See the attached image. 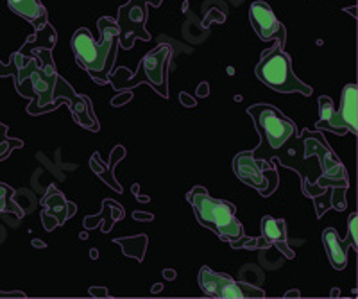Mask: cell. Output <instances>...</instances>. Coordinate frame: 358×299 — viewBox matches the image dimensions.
<instances>
[{"label": "cell", "mask_w": 358, "mask_h": 299, "mask_svg": "<svg viewBox=\"0 0 358 299\" xmlns=\"http://www.w3.org/2000/svg\"><path fill=\"white\" fill-rule=\"evenodd\" d=\"M2 75H13L18 94L31 99L29 115H43L62 104L52 99L57 70L49 49H38L34 58H25L24 54L15 52L9 65L0 63V78Z\"/></svg>", "instance_id": "cell-1"}, {"label": "cell", "mask_w": 358, "mask_h": 299, "mask_svg": "<svg viewBox=\"0 0 358 299\" xmlns=\"http://www.w3.org/2000/svg\"><path fill=\"white\" fill-rule=\"evenodd\" d=\"M274 156L281 167L292 168L301 176L303 194L308 192L310 187L319 180L326 168L331 167L338 160L328 142L321 135L308 129H305L301 136H290L285 144L274 152Z\"/></svg>", "instance_id": "cell-2"}, {"label": "cell", "mask_w": 358, "mask_h": 299, "mask_svg": "<svg viewBox=\"0 0 358 299\" xmlns=\"http://www.w3.org/2000/svg\"><path fill=\"white\" fill-rule=\"evenodd\" d=\"M101 41H95L92 33L85 27L73 33L72 45L76 61L83 66L99 85H106L115 66L118 50V25L113 18H99Z\"/></svg>", "instance_id": "cell-3"}, {"label": "cell", "mask_w": 358, "mask_h": 299, "mask_svg": "<svg viewBox=\"0 0 358 299\" xmlns=\"http://www.w3.org/2000/svg\"><path fill=\"white\" fill-rule=\"evenodd\" d=\"M187 199L194 208L197 222L203 228L212 230L220 240L233 244L244 237V226L236 219L235 206L231 203L215 199L204 187H194L187 194Z\"/></svg>", "instance_id": "cell-4"}, {"label": "cell", "mask_w": 358, "mask_h": 299, "mask_svg": "<svg viewBox=\"0 0 358 299\" xmlns=\"http://www.w3.org/2000/svg\"><path fill=\"white\" fill-rule=\"evenodd\" d=\"M172 47L169 43H159L155 50L147 52L140 61L138 68L134 74H131L127 68H122V74L126 79L108 78L117 92L131 90L140 85H149L159 97L169 99V63H171Z\"/></svg>", "instance_id": "cell-5"}, {"label": "cell", "mask_w": 358, "mask_h": 299, "mask_svg": "<svg viewBox=\"0 0 358 299\" xmlns=\"http://www.w3.org/2000/svg\"><path fill=\"white\" fill-rule=\"evenodd\" d=\"M248 113L260 135V144L252 149L255 158H260V160L273 158L274 152L285 144L290 136L296 135V124L271 104H255L248 108Z\"/></svg>", "instance_id": "cell-6"}, {"label": "cell", "mask_w": 358, "mask_h": 299, "mask_svg": "<svg viewBox=\"0 0 358 299\" xmlns=\"http://www.w3.org/2000/svg\"><path fill=\"white\" fill-rule=\"evenodd\" d=\"M255 72H257V78L271 90L280 92V94L312 95V88L299 81V78L294 74L292 61L280 43H274L271 49L264 50Z\"/></svg>", "instance_id": "cell-7"}, {"label": "cell", "mask_w": 358, "mask_h": 299, "mask_svg": "<svg viewBox=\"0 0 358 299\" xmlns=\"http://www.w3.org/2000/svg\"><path fill=\"white\" fill-rule=\"evenodd\" d=\"M233 173L242 183L258 190L262 197L273 196L280 184V174L268 160L255 158L252 151H242L233 158Z\"/></svg>", "instance_id": "cell-8"}, {"label": "cell", "mask_w": 358, "mask_h": 299, "mask_svg": "<svg viewBox=\"0 0 358 299\" xmlns=\"http://www.w3.org/2000/svg\"><path fill=\"white\" fill-rule=\"evenodd\" d=\"M149 20V9L143 0H129L127 4L118 8V47L131 50L134 41H149L151 34L147 33L145 24Z\"/></svg>", "instance_id": "cell-9"}, {"label": "cell", "mask_w": 358, "mask_h": 299, "mask_svg": "<svg viewBox=\"0 0 358 299\" xmlns=\"http://www.w3.org/2000/svg\"><path fill=\"white\" fill-rule=\"evenodd\" d=\"M199 285L208 298L222 299H244V298H265L262 289L252 287L249 283L235 282L231 276L220 275L210 267H201Z\"/></svg>", "instance_id": "cell-10"}, {"label": "cell", "mask_w": 358, "mask_h": 299, "mask_svg": "<svg viewBox=\"0 0 358 299\" xmlns=\"http://www.w3.org/2000/svg\"><path fill=\"white\" fill-rule=\"evenodd\" d=\"M52 99L54 101H65L69 104L70 111H72V117L76 120V124H79L81 127L88 129V131H99V120L95 117L94 104L90 101L86 95L78 94L70 87V82L65 81L62 75L57 74L56 82H54V90H52Z\"/></svg>", "instance_id": "cell-11"}, {"label": "cell", "mask_w": 358, "mask_h": 299, "mask_svg": "<svg viewBox=\"0 0 358 299\" xmlns=\"http://www.w3.org/2000/svg\"><path fill=\"white\" fill-rule=\"evenodd\" d=\"M358 90L357 85L351 82L346 85L341 95V104H338V110H334V115L328 122L324 124L321 131H331L337 133V135L344 136L348 131H351L353 135H357L358 131Z\"/></svg>", "instance_id": "cell-12"}, {"label": "cell", "mask_w": 358, "mask_h": 299, "mask_svg": "<svg viewBox=\"0 0 358 299\" xmlns=\"http://www.w3.org/2000/svg\"><path fill=\"white\" fill-rule=\"evenodd\" d=\"M249 20H251L252 29H255V33L258 34L260 40L265 41L278 38V43L285 45V27L278 20L276 15H274V11L267 2H264V0L252 2L251 8H249Z\"/></svg>", "instance_id": "cell-13"}, {"label": "cell", "mask_w": 358, "mask_h": 299, "mask_svg": "<svg viewBox=\"0 0 358 299\" xmlns=\"http://www.w3.org/2000/svg\"><path fill=\"white\" fill-rule=\"evenodd\" d=\"M41 222H43L45 230L52 231L56 230L57 226H63L73 213H76V205L66 201V197L63 196L62 190H57L54 184H50L47 189V194L41 199Z\"/></svg>", "instance_id": "cell-14"}, {"label": "cell", "mask_w": 358, "mask_h": 299, "mask_svg": "<svg viewBox=\"0 0 358 299\" xmlns=\"http://www.w3.org/2000/svg\"><path fill=\"white\" fill-rule=\"evenodd\" d=\"M262 238L267 244V247L274 246L276 249H280V253L285 258L292 260L296 256V253L287 244V226L283 219H274L271 215H265L262 219Z\"/></svg>", "instance_id": "cell-15"}, {"label": "cell", "mask_w": 358, "mask_h": 299, "mask_svg": "<svg viewBox=\"0 0 358 299\" xmlns=\"http://www.w3.org/2000/svg\"><path fill=\"white\" fill-rule=\"evenodd\" d=\"M124 156H126V147H124V145H117V147L111 151L110 165L104 163V161L101 160L99 152H94V156L90 158V168H92V170H94V173L97 174V176L108 184V187H110V189H113L115 192H118V194L122 192V184L115 180L113 168H115V165L118 163V161L124 160Z\"/></svg>", "instance_id": "cell-16"}, {"label": "cell", "mask_w": 358, "mask_h": 299, "mask_svg": "<svg viewBox=\"0 0 358 299\" xmlns=\"http://www.w3.org/2000/svg\"><path fill=\"white\" fill-rule=\"evenodd\" d=\"M322 244H324L326 254L335 270H344L348 265V240H341L334 228L322 231Z\"/></svg>", "instance_id": "cell-17"}, {"label": "cell", "mask_w": 358, "mask_h": 299, "mask_svg": "<svg viewBox=\"0 0 358 299\" xmlns=\"http://www.w3.org/2000/svg\"><path fill=\"white\" fill-rule=\"evenodd\" d=\"M8 2L9 8L22 18H25L29 24H33L36 31L49 24L47 11H45L41 0H8Z\"/></svg>", "instance_id": "cell-18"}, {"label": "cell", "mask_w": 358, "mask_h": 299, "mask_svg": "<svg viewBox=\"0 0 358 299\" xmlns=\"http://www.w3.org/2000/svg\"><path fill=\"white\" fill-rule=\"evenodd\" d=\"M54 45H56V31H54V27L50 24H47L45 27H41V29H38L36 34H33V36H29L27 43H25L24 47H22L18 52L20 54H27L29 50L33 49H49L52 50Z\"/></svg>", "instance_id": "cell-19"}, {"label": "cell", "mask_w": 358, "mask_h": 299, "mask_svg": "<svg viewBox=\"0 0 358 299\" xmlns=\"http://www.w3.org/2000/svg\"><path fill=\"white\" fill-rule=\"evenodd\" d=\"M115 244L122 247L124 254L129 258L138 260L142 262L145 256L147 249V237L145 235H138V237H127V238H115Z\"/></svg>", "instance_id": "cell-20"}, {"label": "cell", "mask_w": 358, "mask_h": 299, "mask_svg": "<svg viewBox=\"0 0 358 299\" xmlns=\"http://www.w3.org/2000/svg\"><path fill=\"white\" fill-rule=\"evenodd\" d=\"M13 196H15V190L8 187V184L0 183V213L13 212L17 217L22 219L24 217V212L13 203Z\"/></svg>", "instance_id": "cell-21"}, {"label": "cell", "mask_w": 358, "mask_h": 299, "mask_svg": "<svg viewBox=\"0 0 358 299\" xmlns=\"http://www.w3.org/2000/svg\"><path fill=\"white\" fill-rule=\"evenodd\" d=\"M18 147H24V142L18 138H9L8 126H6V124H0V161L6 160V158Z\"/></svg>", "instance_id": "cell-22"}, {"label": "cell", "mask_w": 358, "mask_h": 299, "mask_svg": "<svg viewBox=\"0 0 358 299\" xmlns=\"http://www.w3.org/2000/svg\"><path fill=\"white\" fill-rule=\"evenodd\" d=\"M334 110H335V104L330 97H326V95L319 97V120H317L319 131H321L322 127H324V124L331 119Z\"/></svg>", "instance_id": "cell-23"}, {"label": "cell", "mask_w": 358, "mask_h": 299, "mask_svg": "<svg viewBox=\"0 0 358 299\" xmlns=\"http://www.w3.org/2000/svg\"><path fill=\"white\" fill-rule=\"evenodd\" d=\"M348 244L353 246V249L358 247V213L353 212L348 219Z\"/></svg>", "instance_id": "cell-24"}, {"label": "cell", "mask_w": 358, "mask_h": 299, "mask_svg": "<svg viewBox=\"0 0 358 299\" xmlns=\"http://www.w3.org/2000/svg\"><path fill=\"white\" fill-rule=\"evenodd\" d=\"M179 101H181V104H183L185 108H194V106H196V99H192L190 95L187 94V92H183V94H179Z\"/></svg>", "instance_id": "cell-25"}, {"label": "cell", "mask_w": 358, "mask_h": 299, "mask_svg": "<svg viewBox=\"0 0 358 299\" xmlns=\"http://www.w3.org/2000/svg\"><path fill=\"white\" fill-rule=\"evenodd\" d=\"M88 292L94 296V298H108V296H110L106 287H90Z\"/></svg>", "instance_id": "cell-26"}, {"label": "cell", "mask_w": 358, "mask_h": 299, "mask_svg": "<svg viewBox=\"0 0 358 299\" xmlns=\"http://www.w3.org/2000/svg\"><path fill=\"white\" fill-rule=\"evenodd\" d=\"M131 101V92H126V94H122V97H115L113 101H111V104L113 106H120V104H126Z\"/></svg>", "instance_id": "cell-27"}, {"label": "cell", "mask_w": 358, "mask_h": 299, "mask_svg": "<svg viewBox=\"0 0 358 299\" xmlns=\"http://www.w3.org/2000/svg\"><path fill=\"white\" fill-rule=\"evenodd\" d=\"M133 219H134V221H152V219H155V215H152V213L134 212L133 213Z\"/></svg>", "instance_id": "cell-28"}, {"label": "cell", "mask_w": 358, "mask_h": 299, "mask_svg": "<svg viewBox=\"0 0 358 299\" xmlns=\"http://www.w3.org/2000/svg\"><path fill=\"white\" fill-rule=\"evenodd\" d=\"M208 94H210V87H208V82H201L199 88H197V95H199V97H206Z\"/></svg>", "instance_id": "cell-29"}, {"label": "cell", "mask_w": 358, "mask_h": 299, "mask_svg": "<svg viewBox=\"0 0 358 299\" xmlns=\"http://www.w3.org/2000/svg\"><path fill=\"white\" fill-rule=\"evenodd\" d=\"M0 298H25L24 292H0Z\"/></svg>", "instance_id": "cell-30"}, {"label": "cell", "mask_w": 358, "mask_h": 299, "mask_svg": "<svg viewBox=\"0 0 358 299\" xmlns=\"http://www.w3.org/2000/svg\"><path fill=\"white\" fill-rule=\"evenodd\" d=\"M163 278L167 279V282H172V279H176V270L174 269H165V270H163Z\"/></svg>", "instance_id": "cell-31"}, {"label": "cell", "mask_w": 358, "mask_h": 299, "mask_svg": "<svg viewBox=\"0 0 358 299\" xmlns=\"http://www.w3.org/2000/svg\"><path fill=\"white\" fill-rule=\"evenodd\" d=\"M147 6H152V8H158V6H162L163 0H143Z\"/></svg>", "instance_id": "cell-32"}, {"label": "cell", "mask_w": 358, "mask_h": 299, "mask_svg": "<svg viewBox=\"0 0 358 299\" xmlns=\"http://www.w3.org/2000/svg\"><path fill=\"white\" fill-rule=\"evenodd\" d=\"M283 298H301V292L299 291H289Z\"/></svg>", "instance_id": "cell-33"}, {"label": "cell", "mask_w": 358, "mask_h": 299, "mask_svg": "<svg viewBox=\"0 0 358 299\" xmlns=\"http://www.w3.org/2000/svg\"><path fill=\"white\" fill-rule=\"evenodd\" d=\"M162 289H163V285H162V283H158V285H155V287H152V294H158V292L159 291H162Z\"/></svg>", "instance_id": "cell-34"}, {"label": "cell", "mask_w": 358, "mask_h": 299, "mask_svg": "<svg viewBox=\"0 0 358 299\" xmlns=\"http://www.w3.org/2000/svg\"><path fill=\"white\" fill-rule=\"evenodd\" d=\"M90 256H92V258H99V251L97 249H92V251H90Z\"/></svg>", "instance_id": "cell-35"}, {"label": "cell", "mask_w": 358, "mask_h": 299, "mask_svg": "<svg viewBox=\"0 0 358 299\" xmlns=\"http://www.w3.org/2000/svg\"><path fill=\"white\" fill-rule=\"evenodd\" d=\"M33 246L34 247H45V244H43V242H40V240H33Z\"/></svg>", "instance_id": "cell-36"}, {"label": "cell", "mask_w": 358, "mask_h": 299, "mask_svg": "<svg viewBox=\"0 0 358 299\" xmlns=\"http://www.w3.org/2000/svg\"><path fill=\"white\" fill-rule=\"evenodd\" d=\"M338 294H341V291H338V289H334V291H331V298H338Z\"/></svg>", "instance_id": "cell-37"}, {"label": "cell", "mask_w": 358, "mask_h": 299, "mask_svg": "<svg viewBox=\"0 0 358 299\" xmlns=\"http://www.w3.org/2000/svg\"><path fill=\"white\" fill-rule=\"evenodd\" d=\"M136 199H138V201H142V203L149 201V197H143V196H138V197H136Z\"/></svg>", "instance_id": "cell-38"}, {"label": "cell", "mask_w": 358, "mask_h": 299, "mask_svg": "<svg viewBox=\"0 0 358 299\" xmlns=\"http://www.w3.org/2000/svg\"><path fill=\"white\" fill-rule=\"evenodd\" d=\"M138 189H140L138 184H133V194H138Z\"/></svg>", "instance_id": "cell-39"}]
</instances>
